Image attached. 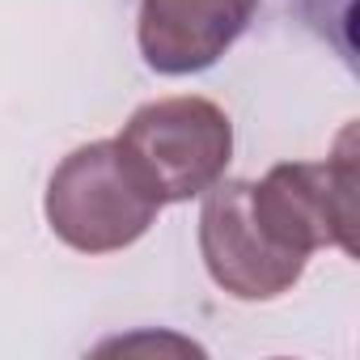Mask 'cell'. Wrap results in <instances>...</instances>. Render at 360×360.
I'll list each match as a JSON object with an SVG mask.
<instances>
[{"label":"cell","instance_id":"obj_1","mask_svg":"<svg viewBox=\"0 0 360 360\" xmlns=\"http://www.w3.org/2000/svg\"><path fill=\"white\" fill-rule=\"evenodd\" d=\"M115 144L157 204H183L225 174L233 123L208 98H157L123 123Z\"/></svg>","mask_w":360,"mask_h":360},{"label":"cell","instance_id":"obj_2","mask_svg":"<svg viewBox=\"0 0 360 360\" xmlns=\"http://www.w3.org/2000/svg\"><path fill=\"white\" fill-rule=\"evenodd\" d=\"M47 225L81 255H115L148 233L161 204L144 191L115 140L68 153L47 183Z\"/></svg>","mask_w":360,"mask_h":360},{"label":"cell","instance_id":"obj_3","mask_svg":"<svg viewBox=\"0 0 360 360\" xmlns=\"http://www.w3.org/2000/svg\"><path fill=\"white\" fill-rule=\"evenodd\" d=\"M250 208L267 238L292 255L339 246L356 255V153L352 127L326 161H284L250 183Z\"/></svg>","mask_w":360,"mask_h":360},{"label":"cell","instance_id":"obj_4","mask_svg":"<svg viewBox=\"0 0 360 360\" xmlns=\"http://www.w3.org/2000/svg\"><path fill=\"white\" fill-rule=\"evenodd\" d=\"M200 255L217 288L238 301H271L288 292L309 263L305 255H292L267 238L250 208V178H229V183L217 178L204 191Z\"/></svg>","mask_w":360,"mask_h":360},{"label":"cell","instance_id":"obj_5","mask_svg":"<svg viewBox=\"0 0 360 360\" xmlns=\"http://www.w3.org/2000/svg\"><path fill=\"white\" fill-rule=\"evenodd\" d=\"M259 0H140V56L165 77L212 68L250 26Z\"/></svg>","mask_w":360,"mask_h":360}]
</instances>
